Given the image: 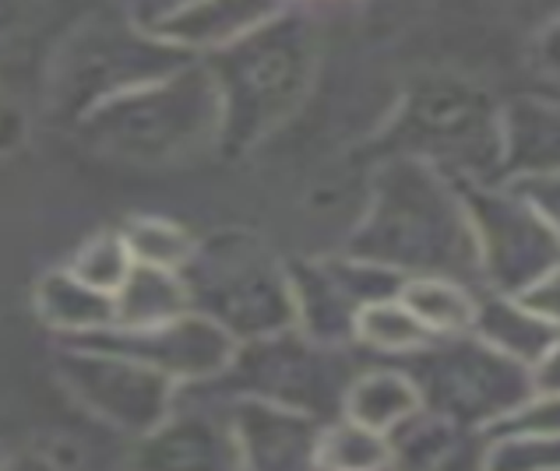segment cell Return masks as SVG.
Here are the masks:
<instances>
[{"instance_id": "obj_2", "label": "cell", "mask_w": 560, "mask_h": 471, "mask_svg": "<svg viewBox=\"0 0 560 471\" xmlns=\"http://www.w3.org/2000/svg\"><path fill=\"white\" fill-rule=\"evenodd\" d=\"M215 106L219 92L212 74L201 68H184L159 85L127 92L109 113V131L124 141V149L152 155L177 149L180 141L198 134L215 117Z\"/></svg>"}, {"instance_id": "obj_4", "label": "cell", "mask_w": 560, "mask_h": 471, "mask_svg": "<svg viewBox=\"0 0 560 471\" xmlns=\"http://www.w3.org/2000/svg\"><path fill=\"white\" fill-rule=\"evenodd\" d=\"M152 4H159L166 14H173V11H180V8H187L190 0H141V8H152Z\"/></svg>"}, {"instance_id": "obj_1", "label": "cell", "mask_w": 560, "mask_h": 471, "mask_svg": "<svg viewBox=\"0 0 560 471\" xmlns=\"http://www.w3.org/2000/svg\"><path fill=\"white\" fill-rule=\"evenodd\" d=\"M219 99L226 103V127L254 134L290 113L314 74V28L307 19H271L230 39L208 60Z\"/></svg>"}, {"instance_id": "obj_3", "label": "cell", "mask_w": 560, "mask_h": 471, "mask_svg": "<svg viewBox=\"0 0 560 471\" xmlns=\"http://www.w3.org/2000/svg\"><path fill=\"white\" fill-rule=\"evenodd\" d=\"M271 0H190L187 8L173 11L155 32L163 39L180 43H222L244 36L254 25L268 22Z\"/></svg>"}]
</instances>
